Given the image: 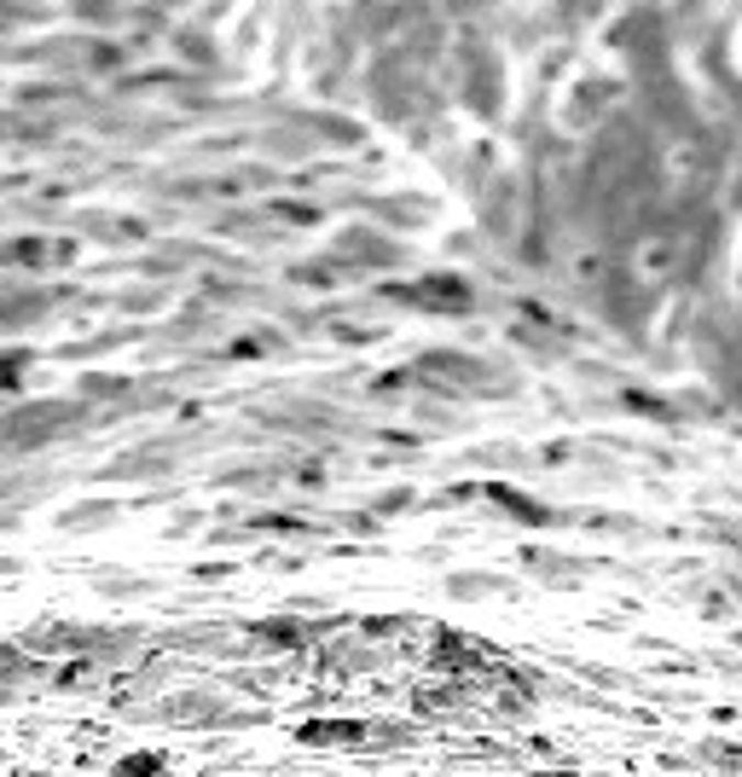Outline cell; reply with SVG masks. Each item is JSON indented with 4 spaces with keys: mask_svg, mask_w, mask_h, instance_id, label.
<instances>
[{
    "mask_svg": "<svg viewBox=\"0 0 742 777\" xmlns=\"http://www.w3.org/2000/svg\"><path fill=\"white\" fill-rule=\"evenodd\" d=\"M678 268H685V238L678 233H644L632 244V273L644 284H667L678 279Z\"/></svg>",
    "mask_w": 742,
    "mask_h": 777,
    "instance_id": "obj_1",
    "label": "cell"
}]
</instances>
